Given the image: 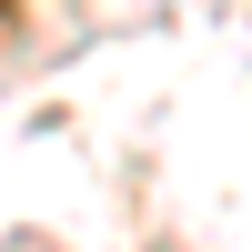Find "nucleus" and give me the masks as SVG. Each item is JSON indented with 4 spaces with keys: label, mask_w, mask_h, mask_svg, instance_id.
Listing matches in <instances>:
<instances>
[]
</instances>
